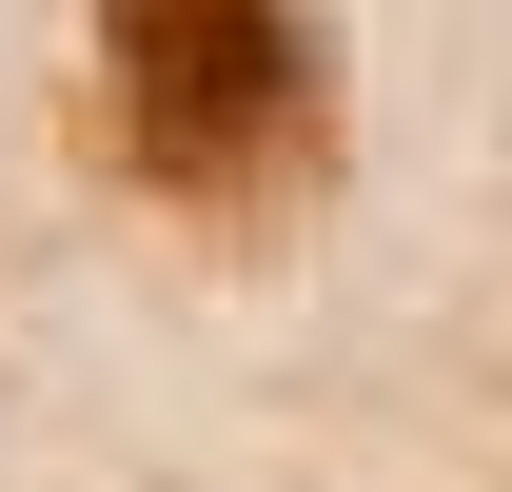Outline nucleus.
<instances>
[{
  "label": "nucleus",
  "instance_id": "f257e3e1",
  "mask_svg": "<svg viewBox=\"0 0 512 492\" xmlns=\"http://www.w3.org/2000/svg\"><path fill=\"white\" fill-rule=\"evenodd\" d=\"M99 138L178 217H276L335 158V79L296 0H99Z\"/></svg>",
  "mask_w": 512,
  "mask_h": 492
}]
</instances>
